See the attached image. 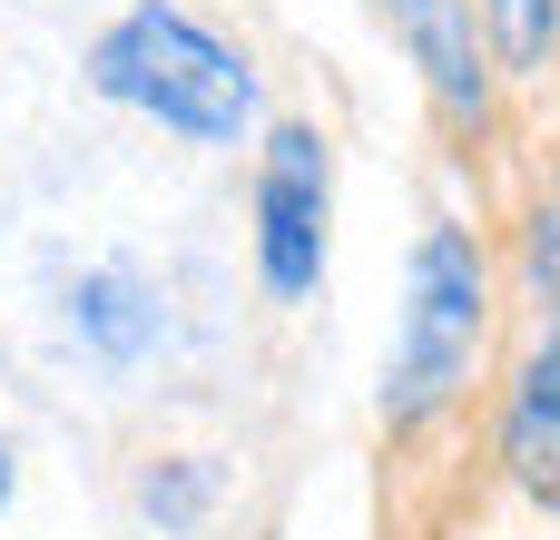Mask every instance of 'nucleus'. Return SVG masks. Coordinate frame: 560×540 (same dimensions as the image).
<instances>
[{"instance_id": "nucleus-8", "label": "nucleus", "mask_w": 560, "mask_h": 540, "mask_svg": "<svg viewBox=\"0 0 560 540\" xmlns=\"http://www.w3.org/2000/svg\"><path fill=\"white\" fill-rule=\"evenodd\" d=\"M207 502H217V462H207V453H177V462H158V472L138 482V512H148L158 531H197Z\"/></svg>"}, {"instance_id": "nucleus-9", "label": "nucleus", "mask_w": 560, "mask_h": 540, "mask_svg": "<svg viewBox=\"0 0 560 540\" xmlns=\"http://www.w3.org/2000/svg\"><path fill=\"white\" fill-rule=\"evenodd\" d=\"M0 512H10V443H0Z\"/></svg>"}, {"instance_id": "nucleus-1", "label": "nucleus", "mask_w": 560, "mask_h": 540, "mask_svg": "<svg viewBox=\"0 0 560 540\" xmlns=\"http://www.w3.org/2000/svg\"><path fill=\"white\" fill-rule=\"evenodd\" d=\"M89 89L118 98V108H138V118H158L187 148H236L256 128V69H246V49L217 39L177 0H138V10H118L89 39Z\"/></svg>"}, {"instance_id": "nucleus-4", "label": "nucleus", "mask_w": 560, "mask_h": 540, "mask_svg": "<svg viewBox=\"0 0 560 540\" xmlns=\"http://www.w3.org/2000/svg\"><path fill=\"white\" fill-rule=\"evenodd\" d=\"M384 20H394V39H404V59H413L433 118H443L463 148H482L492 118H502V59H492L482 0H384Z\"/></svg>"}, {"instance_id": "nucleus-3", "label": "nucleus", "mask_w": 560, "mask_h": 540, "mask_svg": "<svg viewBox=\"0 0 560 540\" xmlns=\"http://www.w3.org/2000/svg\"><path fill=\"white\" fill-rule=\"evenodd\" d=\"M325 236H335V148L305 118H276L256 148V275L276 305H305L325 285Z\"/></svg>"}, {"instance_id": "nucleus-2", "label": "nucleus", "mask_w": 560, "mask_h": 540, "mask_svg": "<svg viewBox=\"0 0 560 540\" xmlns=\"http://www.w3.org/2000/svg\"><path fill=\"white\" fill-rule=\"evenodd\" d=\"M482 334H492V266H482V246L463 226H423L413 236V266H404L394 364H384V433L394 443L433 433L472 394Z\"/></svg>"}, {"instance_id": "nucleus-7", "label": "nucleus", "mask_w": 560, "mask_h": 540, "mask_svg": "<svg viewBox=\"0 0 560 540\" xmlns=\"http://www.w3.org/2000/svg\"><path fill=\"white\" fill-rule=\"evenodd\" d=\"M482 30H492L502 79H551V59H560V0H482Z\"/></svg>"}, {"instance_id": "nucleus-6", "label": "nucleus", "mask_w": 560, "mask_h": 540, "mask_svg": "<svg viewBox=\"0 0 560 540\" xmlns=\"http://www.w3.org/2000/svg\"><path fill=\"white\" fill-rule=\"evenodd\" d=\"M69 334H79L98 364H138V354L158 344V295H148L128 266H98V275L69 285Z\"/></svg>"}, {"instance_id": "nucleus-5", "label": "nucleus", "mask_w": 560, "mask_h": 540, "mask_svg": "<svg viewBox=\"0 0 560 540\" xmlns=\"http://www.w3.org/2000/svg\"><path fill=\"white\" fill-rule=\"evenodd\" d=\"M502 462L522 492L560 502V315L541 325V344L522 354V374L502 394Z\"/></svg>"}]
</instances>
